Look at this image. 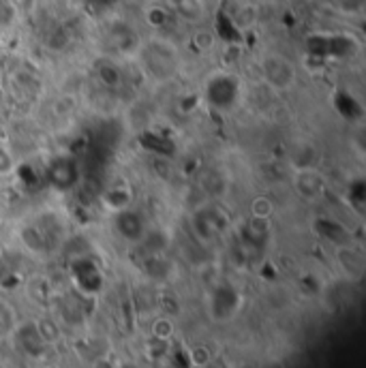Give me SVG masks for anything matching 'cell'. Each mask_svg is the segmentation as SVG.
Instances as JSON below:
<instances>
[{"label": "cell", "mask_w": 366, "mask_h": 368, "mask_svg": "<svg viewBox=\"0 0 366 368\" xmlns=\"http://www.w3.org/2000/svg\"><path fill=\"white\" fill-rule=\"evenodd\" d=\"M261 73L276 88H287L296 80V69H293L291 61L285 58L283 54H268L261 61Z\"/></svg>", "instance_id": "1"}]
</instances>
